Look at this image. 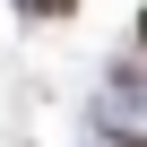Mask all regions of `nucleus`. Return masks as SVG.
Listing matches in <instances>:
<instances>
[{
  "instance_id": "nucleus-3",
  "label": "nucleus",
  "mask_w": 147,
  "mask_h": 147,
  "mask_svg": "<svg viewBox=\"0 0 147 147\" xmlns=\"http://www.w3.org/2000/svg\"><path fill=\"white\" fill-rule=\"evenodd\" d=\"M121 147H147V138H121Z\"/></svg>"
},
{
  "instance_id": "nucleus-1",
  "label": "nucleus",
  "mask_w": 147,
  "mask_h": 147,
  "mask_svg": "<svg viewBox=\"0 0 147 147\" xmlns=\"http://www.w3.org/2000/svg\"><path fill=\"white\" fill-rule=\"evenodd\" d=\"M18 9H26V18H69L78 0H18Z\"/></svg>"
},
{
  "instance_id": "nucleus-2",
  "label": "nucleus",
  "mask_w": 147,
  "mask_h": 147,
  "mask_svg": "<svg viewBox=\"0 0 147 147\" xmlns=\"http://www.w3.org/2000/svg\"><path fill=\"white\" fill-rule=\"evenodd\" d=\"M138 52H147V9H138Z\"/></svg>"
}]
</instances>
